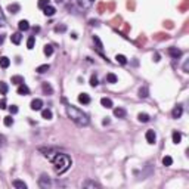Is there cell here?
<instances>
[{"instance_id": "obj_1", "label": "cell", "mask_w": 189, "mask_h": 189, "mask_svg": "<svg viewBox=\"0 0 189 189\" xmlns=\"http://www.w3.org/2000/svg\"><path fill=\"white\" fill-rule=\"evenodd\" d=\"M52 163H53L55 171H56L58 174L65 173V171H67V170L71 167V164H72L71 158H69L67 154H59V152L55 155V158L52 160Z\"/></svg>"}, {"instance_id": "obj_2", "label": "cell", "mask_w": 189, "mask_h": 189, "mask_svg": "<svg viewBox=\"0 0 189 189\" xmlns=\"http://www.w3.org/2000/svg\"><path fill=\"white\" fill-rule=\"evenodd\" d=\"M67 114H68V117L77 124V126H87L89 124V117L83 112V111H80L78 108H75V107H72V105H67Z\"/></svg>"}, {"instance_id": "obj_3", "label": "cell", "mask_w": 189, "mask_h": 189, "mask_svg": "<svg viewBox=\"0 0 189 189\" xmlns=\"http://www.w3.org/2000/svg\"><path fill=\"white\" fill-rule=\"evenodd\" d=\"M40 152H43V155H44L49 161H52V160L55 158V155L58 154L56 149H50V148H47V149H46V148H40Z\"/></svg>"}, {"instance_id": "obj_4", "label": "cell", "mask_w": 189, "mask_h": 189, "mask_svg": "<svg viewBox=\"0 0 189 189\" xmlns=\"http://www.w3.org/2000/svg\"><path fill=\"white\" fill-rule=\"evenodd\" d=\"M50 185H52L50 179H49L46 174H42V177L39 179V186H40V188H43V189H47Z\"/></svg>"}, {"instance_id": "obj_5", "label": "cell", "mask_w": 189, "mask_h": 189, "mask_svg": "<svg viewBox=\"0 0 189 189\" xmlns=\"http://www.w3.org/2000/svg\"><path fill=\"white\" fill-rule=\"evenodd\" d=\"M145 137H146V142H148L149 145H154L155 140H157V135H155L154 130H148L146 135H145Z\"/></svg>"}, {"instance_id": "obj_6", "label": "cell", "mask_w": 189, "mask_h": 189, "mask_svg": "<svg viewBox=\"0 0 189 189\" xmlns=\"http://www.w3.org/2000/svg\"><path fill=\"white\" fill-rule=\"evenodd\" d=\"M30 107H31V110H33V111H40V110H42V107H43V101H42V99H39V98H37V99H33Z\"/></svg>"}, {"instance_id": "obj_7", "label": "cell", "mask_w": 189, "mask_h": 189, "mask_svg": "<svg viewBox=\"0 0 189 189\" xmlns=\"http://www.w3.org/2000/svg\"><path fill=\"white\" fill-rule=\"evenodd\" d=\"M182 114H183V108H182V105L174 107V108H173V111H171V117H173V118H180V117H182Z\"/></svg>"}, {"instance_id": "obj_8", "label": "cell", "mask_w": 189, "mask_h": 189, "mask_svg": "<svg viewBox=\"0 0 189 189\" xmlns=\"http://www.w3.org/2000/svg\"><path fill=\"white\" fill-rule=\"evenodd\" d=\"M93 43H94V46H96V50L102 55V50H104V44H102V42H101V39L98 37V36H93Z\"/></svg>"}, {"instance_id": "obj_9", "label": "cell", "mask_w": 189, "mask_h": 189, "mask_svg": "<svg viewBox=\"0 0 189 189\" xmlns=\"http://www.w3.org/2000/svg\"><path fill=\"white\" fill-rule=\"evenodd\" d=\"M78 102L83 104V105H87V104H90V96L87 93H80L78 94Z\"/></svg>"}, {"instance_id": "obj_10", "label": "cell", "mask_w": 189, "mask_h": 189, "mask_svg": "<svg viewBox=\"0 0 189 189\" xmlns=\"http://www.w3.org/2000/svg\"><path fill=\"white\" fill-rule=\"evenodd\" d=\"M168 55L173 56L174 59H177L179 56H182V50L177 49V47H168Z\"/></svg>"}, {"instance_id": "obj_11", "label": "cell", "mask_w": 189, "mask_h": 189, "mask_svg": "<svg viewBox=\"0 0 189 189\" xmlns=\"http://www.w3.org/2000/svg\"><path fill=\"white\" fill-rule=\"evenodd\" d=\"M83 188H86V189H90V188H101V185L98 183V182H94V180H86L84 183H83Z\"/></svg>"}, {"instance_id": "obj_12", "label": "cell", "mask_w": 189, "mask_h": 189, "mask_svg": "<svg viewBox=\"0 0 189 189\" xmlns=\"http://www.w3.org/2000/svg\"><path fill=\"white\" fill-rule=\"evenodd\" d=\"M18 28H19V31H28V30H30V24H28V21L21 19V21L18 22Z\"/></svg>"}, {"instance_id": "obj_13", "label": "cell", "mask_w": 189, "mask_h": 189, "mask_svg": "<svg viewBox=\"0 0 189 189\" xmlns=\"http://www.w3.org/2000/svg\"><path fill=\"white\" fill-rule=\"evenodd\" d=\"M105 80H107V83H111V84H114V83H117V81H118V77H117L114 72H108Z\"/></svg>"}, {"instance_id": "obj_14", "label": "cell", "mask_w": 189, "mask_h": 189, "mask_svg": "<svg viewBox=\"0 0 189 189\" xmlns=\"http://www.w3.org/2000/svg\"><path fill=\"white\" fill-rule=\"evenodd\" d=\"M11 65V59L8 58V56H2V58H0V67H2V68H8Z\"/></svg>"}, {"instance_id": "obj_15", "label": "cell", "mask_w": 189, "mask_h": 189, "mask_svg": "<svg viewBox=\"0 0 189 189\" xmlns=\"http://www.w3.org/2000/svg\"><path fill=\"white\" fill-rule=\"evenodd\" d=\"M77 2H78L80 8H83V9H87V8H90V6H92L93 0H77Z\"/></svg>"}, {"instance_id": "obj_16", "label": "cell", "mask_w": 189, "mask_h": 189, "mask_svg": "<svg viewBox=\"0 0 189 189\" xmlns=\"http://www.w3.org/2000/svg\"><path fill=\"white\" fill-rule=\"evenodd\" d=\"M8 11H9L11 14H18V12L21 11V6H19L18 3H12V5L8 6Z\"/></svg>"}, {"instance_id": "obj_17", "label": "cell", "mask_w": 189, "mask_h": 189, "mask_svg": "<svg viewBox=\"0 0 189 189\" xmlns=\"http://www.w3.org/2000/svg\"><path fill=\"white\" fill-rule=\"evenodd\" d=\"M43 12H44V15H46V16H53V15H55V12H56V9H55L53 6H50V5H49V6H46V8L43 9Z\"/></svg>"}, {"instance_id": "obj_18", "label": "cell", "mask_w": 189, "mask_h": 189, "mask_svg": "<svg viewBox=\"0 0 189 189\" xmlns=\"http://www.w3.org/2000/svg\"><path fill=\"white\" fill-rule=\"evenodd\" d=\"M21 39H22L21 33H14V34L11 36V40H12L14 44H19V43H21Z\"/></svg>"}, {"instance_id": "obj_19", "label": "cell", "mask_w": 189, "mask_h": 189, "mask_svg": "<svg viewBox=\"0 0 189 189\" xmlns=\"http://www.w3.org/2000/svg\"><path fill=\"white\" fill-rule=\"evenodd\" d=\"M16 92H18V94H28V93H30V89L22 83V84L18 86V90H16Z\"/></svg>"}, {"instance_id": "obj_20", "label": "cell", "mask_w": 189, "mask_h": 189, "mask_svg": "<svg viewBox=\"0 0 189 189\" xmlns=\"http://www.w3.org/2000/svg\"><path fill=\"white\" fill-rule=\"evenodd\" d=\"M42 89H43V92H44L46 94H52V93H53V89H52V86H50L47 81L42 84Z\"/></svg>"}, {"instance_id": "obj_21", "label": "cell", "mask_w": 189, "mask_h": 189, "mask_svg": "<svg viewBox=\"0 0 189 189\" xmlns=\"http://www.w3.org/2000/svg\"><path fill=\"white\" fill-rule=\"evenodd\" d=\"M101 105H102L104 108H112V101H111L110 98H102V99H101Z\"/></svg>"}, {"instance_id": "obj_22", "label": "cell", "mask_w": 189, "mask_h": 189, "mask_svg": "<svg viewBox=\"0 0 189 189\" xmlns=\"http://www.w3.org/2000/svg\"><path fill=\"white\" fill-rule=\"evenodd\" d=\"M114 115L118 117V118H124V117H126V110H123V108H115V110H114Z\"/></svg>"}, {"instance_id": "obj_23", "label": "cell", "mask_w": 189, "mask_h": 189, "mask_svg": "<svg viewBox=\"0 0 189 189\" xmlns=\"http://www.w3.org/2000/svg\"><path fill=\"white\" fill-rule=\"evenodd\" d=\"M15 188H18V189H27V183L25 182H22V180H14V183H12Z\"/></svg>"}, {"instance_id": "obj_24", "label": "cell", "mask_w": 189, "mask_h": 189, "mask_svg": "<svg viewBox=\"0 0 189 189\" xmlns=\"http://www.w3.org/2000/svg\"><path fill=\"white\" fill-rule=\"evenodd\" d=\"M148 94H149V92H148V87L146 86H143V87H140L139 89V98H148Z\"/></svg>"}, {"instance_id": "obj_25", "label": "cell", "mask_w": 189, "mask_h": 189, "mask_svg": "<svg viewBox=\"0 0 189 189\" xmlns=\"http://www.w3.org/2000/svg\"><path fill=\"white\" fill-rule=\"evenodd\" d=\"M49 68H50V65H49V64H43V65L37 67V69H36V71H37L39 74H44L46 71H49Z\"/></svg>"}, {"instance_id": "obj_26", "label": "cell", "mask_w": 189, "mask_h": 189, "mask_svg": "<svg viewBox=\"0 0 189 189\" xmlns=\"http://www.w3.org/2000/svg\"><path fill=\"white\" fill-rule=\"evenodd\" d=\"M11 81H12L14 84H18V86H19V84L24 83V77H22V75H14V77L11 78Z\"/></svg>"}, {"instance_id": "obj_27", "label": "cell", "mask_w": 189, "mask_h": 189, "mask_svg": "<svg viewBox=\"0 0 189 189\" xmlns=\"http://www.w3.org/2000/svg\"><path fill=\"white\" fill-rule=\"evenodd\" d=\"M42 117H43L44 120H52L53 114H52L50 110H43V111H42Z\"/></svg>"}, {"instance_id": "obj_28", "label": "cell", "mask_w": 189, "mask_h": 189, "mask_svg": "<svg viewBox=\"0 0 189 189\" xmlns=\"http://www.w3.org/2000/svg\"><path fill=\"white\" fill-rule=\"evenodd\" d=\"M180 140H182V135H180L179 132H173V143L179 145Z\"/></svg>"}, {"instance_id": "obj_29", "label": "cell", "mask_w": 189, "mask_h": 189, "mask_svg": "<svg viewBox=\"0 0 189 189\" xmlns=\"http://www.w3.org/2000/svg\"><path fill=\"white\" fill-rule=\"evenodd\" d=\"M8 90H9V86H8L5 81H0V93H2V94H6Z\"/></svg>"}, {"instance_id": "obj_30", "label": "cell", "mask_w": 189, "mask_h": 189, "mask_svg": "<svg viewBox=\"0 0 189 189\" xmlns=\"http://www.w3.org/2000/svg\"><path fill=\"white\" fill-rule=\"evenodd\" d=\"M137 118H139L140 123H148V121H149V115L145 114V112H140V114L137 115Z\"/></svg>"}, {"instance_id": "obj_31", "label": "cell", "mask_w": 189, "mask_h": 189, "mask_svg": "<svg viewBox=\"0 0 189 189\" xmlns=\"http://www.w3.org/2000/svg\"><path fill=\"white\" fill-rule=\"evenodd\" d=\"M163 164H164L165 167H170V165L173 164V158H171L170 155H165V157L163 158Z\"/></svg>"}, {"instance_id": "obj_32", "label": "cell", "mask_w": 189, "mask_h": 189, "mask_svg": "<svg viewBox=\"0 0 189 189\" xmlns=\"http://www.w3.org/2000/svg\"><path fill=\"white\" fill-rule=\"evenodd\" d=\"M115 59H117V62L121 64V65H126V64H127V58H126L124 55H117Z\"/></svg>"}, {"instance_id": "obj_33", "label": "cell", "mask_w": 189, "mask_h": 189, "mask_svg": "<svg viewBox=\"0 0 189 189\" xmlns=\"http://www.w3.org/2000/svg\"><path fill=\"white\" fill-rule=\"evenodd\" d=\"M34 43H36L34 37H30V39L27 40V49H28V50H33V49H34Z\"/></svg>"}, {"instance_id": "obj_34", "label": "cell", "mask_w": 189, "mask_h": 189, "mask_svg": "<svg viewBox=\"0 0 189 189\" xmlns=\"http://www.w3.org/2000/svg\"><path fill=\"white\" fill-rule=\"evenodd\" d=\"M43 52H44V55H46V56H50V55L53 53V47H52L50 44H46V46H44V49H43Z\"/></svg>"}, {"instance_id": "obj_35", "label": "cell", "mask_w": 189, "mask_h": 189, "mask_svg": "<svg viewBox=\"0 0 189 189\" xmlns=\"http://www.w3.org/2000/svg\"><path fill=\"white\" fill-rule=\"evenodd\" d=\"M55 31H56V33H65V31H67V25H65V24H59V25L55 27Z\"/></svg>"}, {"instance_id": "obj_36", "label": "cell", "mask_w": 189, "mask_h": 189, "mask_svg": "<svg viewBox=\"0 0 189 189\" xmlns=\"http://www.w3.org/2000/svg\"><path fill=\"white\" fill-rule=\"evenodd\" d=\"M3 123H5V126H8V127H11V126L14 124V118H12V115H8V117H5V120H3Z\"/></svg>"}, {"instance_id": "obj_37", "label": "cell", "mask_w": 189, "mask_h": 189, "mask_svg": "<svg viewBox=\"0 0 189 189\" xmlns=\"http://www.w3.org/2000/svg\"><path fill=\"white\" fill-rule=\"evenodd\" d=\"M98 84H99L98 77H96V75H92V77H90V86H92V87H96Z\"/></svg>"}, {"instance_id": "obj_38", "label": "cell", "mask_w": 189, "mask_h": 189, "mask_svg": "<svg viewBox=\"0 0 189 189\" xmlns=\"http://www.w3.org/2000/svg\"><path fill=\"white\" fill-rule=\"evenodd\" d=\"M5 25H6V18H5V15H3L2 8H0V27H5Z\"/></svg>"}, {"instance_id": "obj_39", "label": "cell", "mask_w": 189, "mask_h": 189, "mask_svg": "<svg viewBox=\"0 0 189 189\" xmlns=\"http://www.w3.org/2000/svg\"><path fill=\"white\" fill-rule=\"evenodd\" d=\"M49 2H50V0H39V8L44 9L46 6H49Z\"/></svg>"}, {"instance_id": "obj_40", "label": "cell", "mask_w": 189, "mask_h": 189, "mask_svg": "<svg viewBox=\"0 0 189 189\" xmlns=\"http://www.w3.org/2000/svg\"><path fill=\"white\" fill-rule=\"evenodd\" d=\"M9 112H11V114H16V112H18V107H16V105H11V107H9Z\"/></svg>"}, {"instance_id": "obj_41", "label": "cell", "mask_w": 189, "mask_h": 189, "mask_svg": "<svg viewBox=\"0 0 189 189\" xmlns=\"http://www.w3.org/2000/svg\"><path fill=\"white\" fill-rule=\"evenodd\" d=\"M152 59H154V62H158V61H160V55H158V53H154V55H152Z\"/></svg>"}, {"instance_id": "obj_42", "label": "cell", "mask_w": 189, "mask_h": 189, "mask_svg": "<svg viewBox=\"0 0 189 189\" xmlns=\"http://www.w3.org/2000/svg\"><path fill=\"white\" fill-rule=\"evenodd\" d=\"M0 108H2V110H5V108H8V107H6V101H5V99H3L2 102H0Z\"/></svg>"}, {"instance_id": "obj_43", "label": "cell", "mask_w": 189, "mask_h": 189, "mask_svg": "<svg viewBox=\"0 0 189 189\" xmlns=\"http://www.w3.org/2000/svg\"><path fill=\"white\" fill-rule=\"evenodd\" d=\"M183 71H185V72H188V61L183 64Z\"/></svg>"}, {"instance_id": "obj_44", "label": "cell", "mask_w": 189, "mask_h": 189, "mask_svg": "<svg viewBox=\"0 0 189 189\" xmlns=\"http://www.w3.org/2000/svg\"><path fill=\"white\" fill-rule=\"evenodd\" d=\"M3 42H5V36H3V34H0V44H2Z\"/></svg>"}, {"instance_id": "obj_45", "label": "cell", "mask_w": 189, "mask_h": 189, "mask_svg": "<svg viewBox=\"0 0 189 189\" xmlns=\"http://www.w3.org/2000/svg\"><path fill=\"white\" fill-rule=\"evenodd\" d=\"M90 25H99L98 21H90Z\"/></svg>"}, {"instance_id": "obj_46", "label": "cell", "mask_w": 189, "mask_h": 189, "mask_svg": "<svg viewBox=\"0 0 189 189\" xmlns=\"http://www.w3.org/2000/svg\"><path fill=\"white\" fill-rule=\"evenodd\" d=\"M102 124H104V126H107V124H110V120H108V118H107V120H104V121H102Z\"/></svg>"}, {"instance_id": "obj_47", "label": "cell", "mask_w": 189, "mask_h": 189, "mask_svg": "<svg viewBox=\"0 0 189 189\" xmlns=\"http://www.w3.org/2000/svg\"><path fill=\"white\" fill-rule=\"evenodd\" d=\"M3 142H5V137H3V136H2V135H0V145H2V143H3Z\"/></svg>"}, {"instance_id": "obj_48", "label": "cell", "mask_w": 189, "mask_h": 189, "mask_svg": "<svg viewBox=\"0 0 189 189\" xmlns=\"http://www.w3.org/2000/svg\"><path fill=\"white\" fill-rule=\"evenodd\" d=\"M56 2H58V3H61V2H64V0H56Z\"/></svg>"}]
</instances>
